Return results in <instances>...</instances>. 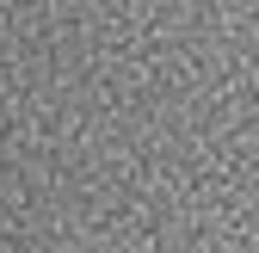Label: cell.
I'll use <instances>...</instances> for the list:
<instances>
[]
</instances>
